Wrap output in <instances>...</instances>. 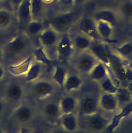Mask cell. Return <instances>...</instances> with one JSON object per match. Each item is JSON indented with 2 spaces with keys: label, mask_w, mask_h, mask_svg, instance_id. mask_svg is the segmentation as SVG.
Listing matches in <instances>:
<instances>
[{
  "label": "cell",
  "mask_w": 132,
  "mask_h": 133,
  "mask_svg": "<svg viewBox=\"0 0 132 133\" xmlns=\"http://www.w3.org/2000/svg\"><path fill=\"white\" fill-rule=\"evenodd\" d=\"M35 49L33 38L24 32L18 34L3 45L4 59L12 60L26 56Z\"/></svg>",
  "instance_id": "1"
},
{
  "label": "cell",
  "mask_w": 132,
  "mask_h": 133,
  "mask_svg": "<svg viewBox=\"0 0 132 133\" xmlns=\"http://www.w3.org/2000/svg\"><path fill=\"white\" fill-rule=\"evenodd\" d=\"M76 17V12L71 10L60 12L51 18L49 26L60 34L66 33L73 25Z\"/></svg>",
  "instance_id": "2"
},
{
  "label": "cell",
  "mask_w": 132,
  "mask_h": 133,
  "mask_svg": "<svg viewBox=\"0 0 132 133\" xmlns=\"http://www.w3.org/2000/svg\"><path fill=\"white\" fill-rule=\"evenodd\" d=\"M74 47L71 36L68 32L61 34L56 48V57L57 60L67 63L73 55Z\"/></svg>",
  "instance_id": "3"
},
{
  "label": "cell",
  "mask_w": 132,
  "mask_h": 133,
  "mask_svg": "<svg viewBox=\"0 0 132 133\" xmlns=\"http://www.w3.org/2000/svg\"><path fill=\"white\" fill-rule=\"evenodd\" d=\"M60 36L61 34L48 26L45 28L38 36L40 46L43 48L49 57L51 51H54L56 54V48Z\"/></svg>",
  "instance_id": "4"
},
{
  "label": "cell",
  "mask_w": 132,
  "mask_h": 133,
  "mask_svg": "<svg viewBox=\"0 0 132 133\" xmlns=\"http://www.w3.org/2000/svg\"><path fill=\"white\" fill-rule=\"evenodd\" d=\"M77 29L80 32L92 38L93 41H101L97 31L96 22L91 17L84 16L78 22Z\"/></svg>",
  "instance_id": "5"
},
{
  "label": "cell",
  "mask_w": 132,
  "mask_h": 133,
  "mask_svg": "<svg viewBox=\"0 0 132 133\" xmlns=\"http://www.w3.org/2000/svg\"><path fill=\"white\" fill-rule=\"evenodd\" d=\"M99 61L89 50L81 51L77 59V66L82 73L89 74Z\"/></svg>",
  "instance_id": "6"
},
{
  "label": "cell",
  "mask_w": 132,
  "mask_h": 133,
  "mask_svg": "<svg viewBox=\"0 0 132 133\" xmlns=\"http://www.w3.org/2000/svg\"><path fill=\"white\" fill-rule=\"evenodd\" d=\"M89 50L96 58L99 62H102L107 66L111 65V53L109 49L98 41H94Z\"/></svg>",
  "instance_id": "7"
},
{
  "label": "cell",
  "mask_w": 132,
  "mask_h": 133,
  "mask_svg": "<svg viewBox=\"0 0 132 133\" xmlns=\"http://www.w3.org/2000/svg\"><path fill=\"white\" fill-rule=\"evenodd\" d=\"M32 89L34 96L39 99L45 98L51 95L54 91L53 84L48 81L41 79L34 82Z\"/></svg>",
  "instance_id": "8"
},
{
  "label": "cell",
  "mask_w": 132,
  "mask_h": 133,
  "mask_svg": "<svg viewBox=\"0 0 132 133\" xmlns=\"http://www.w3.org/2000/svg\"><path fill=\"white\" fill-rule=\"evenodd\" d=\"M17 23L25 28L32 20L30 10V0H23L15 12Z\"/></svg>",
  "instance_id": "9"
},
{
  "label": "cell",
  "mask_w": 132,
  "mask_h": 133,
  "mask_svg": "<svg viewBox=\"0 0 132 133\" xmlns=\"http://www.w3.org/2000/svg\"><path fill=\"white\" fill-rule=\"evenodd\" d=\"M17 23L15 12L5 7H0V32L7 31Z\"/></svg>",
  "instance_id": "10"
},
{
  "label": "cell",
  "mask_w": 132,
  "mask_h": 133,
  "mask_svg": "<svg viewBox=\"0 0 132 133\" xmlns=\"http://www.w3.org/2000/svg\"><path fill=\"white\" fill-rule=\"evenodd\" d=\"M132 113V101L125 104L122 110L117 114H115L105 129L107 133H112L114 130L119 126L122 119L127 117Z\"/></svg>",
  "instance_id": "11"
},
{
  "label": "cell",
  "mask_w": 132,
  "mask_h": 133,
  "mask_svg": "<svg viewBox=\"0 0 132 133\" xmlns=\"http://www.w3.org/2000/svg\"><path fill=\"white\" fill-rule=\"evenodd\" d=\"M86 124L88 127L95 131H100L106 129L111 118H108L98 112L87 116Z\"/></svg>",
  "instance_id": "12"
},
{
  "label": "cell",
  "mask_w": 132,
  "mask_h": 133,
  "mask_svg": "<svg viewBox=\"0 0 132 133\" xmlns=\"http://www.w3.org/2000/svg\"><path fill=\"white\" fill-rule=\"evenodd\" d=\"M92 17L97 21H102L108 23L113 27L116 25L118 21L116 14L108 8H102L95 11Z\"/></svg>",
  "instance_id": "13"
},
{
  "label": "cell",
  "mask_w": 132,
  "mask_h": 133,
  "mask_svg": "<svg viewBox=\"0 0 132 133\" xmlns=\"http://www.w3.org/2000/svg\"><path fill=\"white\" fill-rule=\"evenodd\" d=\"M23 87L18 82H11L5 88V97L10 101L18 102L20 101L23 98Z\"/></svg>",
  "instance_id": "14"
},
{
  "label": "cell",
  "mask_w": 132,
  "mask_h": 133,
  "mask_svg": "<svg viewBox=\"0 0 132 133\" xmlns=\"http://www.w3.org/2000/svg\"><path fill=\"white\" fill-rule=\"evenodd\" d=\"M33 57L30 56L18 63L11 64L8 66L7 69L10 74L15 76L25 75L33 62Z\"/></svg>",
  "instance_id": "15"
},
{
  "label": "cell",
  "mask_w": 132,
  "mask_h": 133,
  "mask_svg": "<svg viewBox=\"0 0 132 133\" xmlns=\"http://www.w3.org/2000/svg\"><path fill=\"white\" fill-rule=\"evenodd\" d=\"M13 116L14 119L19 123H27L30 122L33 117V109L28 104H20L14 110Z\"/></svg>",
  "instance_id": "16"
},
{
  "label": "cell",
  "mask_w": 132,
  "mask_h": 133,
  "mask_svg": "<svg viewBox=\"0 0 132 133\" xmlns=\"http://www.w3.org/2000/svg\"><path fill=\"white\" fill-rule=\"evenodd\" d=\"M99 107L107 112H113L118 108V101L115 95L104 92L99 97Z\"/></svg>",
  "instance_id": "17"
},
{
  "label": "cell",
  "mask_w": 132,
  "mask_h": 133,
  "mask_svg": "<svg viewBox=\"0 0 132 133\" xmlns=\"http://www.w3.org/2000/svg\"><path fill=\"white\" fill-rule=\"evenodd\" d=\"M98 101L96 99L92 97H87L81 102L80 112L83 115L87 116L98 112Z\"/></svg>",
  "instance_id": "18"
},
{
  "label": "cell",
  "mask_w": 132,
  "mask_h": 133,
  "mask_svg": "<svg viewBox=\"0 0 132 133\" xmlns=\"http://www.w3.org/2000/svg\"><path fill=\"white\" fill-rule=\"evenodd\" d=\"M71 39L74 48L80 51L89 50L94 41L90 37L79 32Z\"/></svg>",
  "instance_id": "19"
},
{
  "label": "cell",
  "mask_w": 132,
  "mask_h": 133,
  "mask_svg": "<svg viewBox=\"0 0 132 133\" xmlns=\"http://www.w3.org/2000/svg\"><path fill=\"white\" fill-rule=\"evenodd\" d=\"M113 28L108 23L102 21L96 22L97 33L101 41L110 42L112 40L113 35Z\"/></svg>",
  "instance_id": "20"
},
{
  "label": "cell",
  "mask_w": 132,
  "mask_h": 133,
  "mask_svg": "<svg viewBox=\"0 0 132 133\" xmlns=\"http://www.w3.org/2000/svg\"><path fill=\"white\" fill-rule=\"evenodd\" d=\"M58 104L61 114L64 115L73 113L77 107V102L74 97L67 96L60 100Z\"/></svg>",
  "instance_id": "21"
},
{
  "label": "cell",
  "mask_w": 132,
  "mask_h": 133,
  "mask_svg": "<svg viewBox=\"0 0 132 133\" xmlns=\"http://www.w3.org/2000/svg\"><path fill=\"white\" fill-rule=\"evenodd\" d=\"M45 5L42 0H30V10L32 20L42 21L45 12Z\"/></svg>",
  "instance_id": "22"
},
{
  "label": "cell",
  "mask_w": 132,
  "mask_h": 133,
  "mask_svg": "<svg viewBox=\"0 0 132 133\" xmlns=\"http://www.w3.org/2000/svg\"><path fill=\"white\" fill-rule=\"evenodd\" d=\"M45 28L44 24L41 20H32L25 28L24 32L30 37L38 36Z\"/></svg>",
  "instance_id": "23"
},
{
  "label": "cell",
  "mask_w": 132,
  "mask_h": 133,
  "mask_svg": "<svg viewBox=\"0 0 132 133\" xmlns=\"http://www.w3.org/2000/svg\"><path fill=\"white\" fill-rule=\"evenodd\" d=\"M82 85V80L78 75L69 74L67 75L63 87L67 92H70L78 90Z\"/></svg>",
  "instance_id": "24"
},
{
  "label": "cell",
  "mask_w": 132,
  "mask_h": 133,
  "mask_svg": "<svg viewBox=\"0 0 132 133\" xmlns=\"http://www.w3.org/2000/svg\"><path fill=\"white\" fill-rule=\"evenodd\" d=\"M43 113L50 120L57 119L61 114L58 103L52 102L46 104L43 108Z\"/></svg>",
  "instance_id": "25"
},
{
  "label": "cell",
  "mask_w": 132,
  "mask_h": 133,
  "mask_svg": "<svg viewBox=\"0 0 132 133\" xmlns=\"http://www.w3.org/2000/svg\"><path fill=\"white\" fill-rule=\"evenodd\" d=\"M89 74L93 81L101 82L108 76L107 66L102 62H98L94 66Z\"/></svg>",
  "instance_id": "26"
},
{
  "label": "cell",
  "mask_w": 132,
  "mask_h": 133,
  "mask_svg": "<svg viewBox=\"0 0 132 133\" xmlns=\"http://www.w3.org/2000/svg\"><path fill=\"white\" fill-rule=\"evenodd\" d=\"M62 128L68 132L75 131L78 127V121L74 113L63 115L61 119Z\"/></svg>",
  "instance_id": "27"
},
{
  "label": "cell",
  "mask_w": 132,
  "mask_h": 133,
  "mask_svg": "<svg viewBox=\"0 0 132 133\" xmlns=\"http://www.w3.org/2000/svg\"><path fill=\"white\" fill-rule=\"evenodd\" d=\"M42 64L36 61L32 62L29 70L25 74V81L27 82L36 81L42 72Z\"/></svg>",
  "instance_id": "28"
},
{
  "label": "cell",
  "mask_w": 132,
  "mask_h": 133,
  "mask_svg": "<svg viewBox=\"0 0 132 133\" xmlns=\"http://www.w3.org/2000/svg\"><path fill=\"white\" fill-rule=\"evenodd\" d=\"M33 54L34 60L42 64L48 65H50L52 62V59L48 56L45 50L40 46L35 48Z\"/></svg>",
  "instance_id": "29"
},
{
  "label": "cell",
  "mask_w": 132,
  "mask_h": 133,
  "mask_svg": "<svg viewBox=\"0 0 132 133\" xmlns=\"http://www.w3.org/2000/svg\"><path fill=\"white\" fill-rule=\"evenodd\" d=\"M121 17L125 19H132V0H124L120 4L118 8Z\"/></svg>",
  "instance_id": "30"
},
{
  "label": "cell",
  "mask_w": 132,
  "mask_h": 133,
  "mask_svg": "<svg viewBox=\"0 0 132 133\" xmlns=\"http://www.w3.org/2000/svg\"><path fill=\"white\" fill-rule=\"evenodd\" d=\"M67 75L66 72L64 68L57 66L54 69L52 78L58 86L63 87Z\"/></svg>",
  "instance_id": "31"
},
{
  "label": "cell",
  "mask_w": 132,
  "mask_h": 133,
  "mask_svg": "<svg viewBox=\"0 0 132 133\" xmlns=\"http://www.w3.org/2000/svg\"><path fill=\"white\" fill-rule=\"evenodd\" d=\"M100 87L104 92L114 95L116 94L119 88L108 76L100 82Z\"/></svg>",
  "instance_id": "32"
},
{
  "label": "cell",
  "mask_w": 132,
  "mask_h": 133,
  "mask_svg": "<svg viewBox=\"0 0 132 133\" xmlns=\"http://www.w3.org/2000/svg\"><path fill=\"white\" fill-rule=\"evenodd\" d=\"M115 95L119 104L122 103L126 104L131 101V92L127 88H119Z\"/></svg>",
  "instance_id": "33"
},
{
  "label": "cell",
  "mask_w": 132,
  "mask_h": 133,
  "mask_svg": "<svg viewBox=\"0 0 132 133\" xmlns=\"http://www.w3.org/2000/svg\"><path fill=\"white\" fill-rule=\"evenodd\" d=\"M114 50L118 55L126 57L132 54V42H126L114 48Z\"/></svg>",
  "instance_id": "34"
},
{
  "label": "cell",
  "mask_w": 132,
  "mask_h": 133,
  "mask_svg": "<svg viewBox=\"0 0 132 133\" xmlns=\"http://www.w3.org/2000/svg\"><path fill=\"white\" fill-rule=\"evenodd\" d=\"M56 3L61 8L64 9L63 11L71 10L75 5L74 0H58Z\"/></svg>",
  "instance_id": "35"
},
{
  "label": "cell",
  "mask_w": 132,
  "mask_h": 133,
  "mask_svg": "<svg viewBox=\"0 0 132 133\" xmlns=\"http://www.w3.org/2000/svg\"><path fill=\"white\" fill-rule=\"evenodd\" d=\"M23 1V0H8V3L11 9L14 12H16Z\"/></svg>",
  "instance_id": "36"
},
{
  "label": "cell",
  "mask_w": 132,
  "mask_h": 133,
  "mask_svg": "<svg viewBox=\"0 0 132 133\" xmlns=\"http://www.w3.org/2000/svg\"><path fill=\"white\" fill-rule=\"evenodd\" d=\"M124 76L128 82L132 81V69L131 68L126 66L124 68Z\"/></svg>",
  "instance_id": "37"
},
{
  "label": "cell",
  "mask_w": 132,
  "mask_h": 133,
  "mask_svg": "<svg viewBox=\"0 0 132 133\" xmlns=\"http://www.w3.org/2000/svg\"><path fill=\"white\" fill-rule=\"evenodd\" d=\"M50 133H69V132L65 130L63 128H56L53 130Z\"/></svg>",
  "instance_id": "38"
},
{
  "label": "cell",
  "mask_w": 132,
  "mask_h": 133,
  "mask_svg": "<svg viewBox=\"0 0 132 133\" xmlns=\"http://www.w3.org/2000/svg\"><path fill=\"white\" fill-rule=\"evenodd\" d=\"M5 74V71L4 66L0 63V81L4 78Z\"/></svg>",
  "instance_id": "39"
},
{
  "label": "cell",
  "mask_w": 132,
  "mask_h": 133,
  "mask_svg": "<svg viewBox=\"0 0 132 133\" xmlns=\"http://www.w3.org/2000/svg\"><path fill=\"white\" fill-rule=\"evenodd\" d=\"M19 133H31V131L26 127H22Z\"/></svg>",
  "instance_id": "40"
},
{
  "label": "cell",
  "mask_w": 132,
  "mask_h": 133,
  "mask_svg": "<svg viewBox=\"0 0 132 133\" xmlns=\"http://www.w3.org/2000/svg\"><path fill=\"white\" fill-rule=\"evenodd\" d=\"M87 0H74L75 5H81L85 3Z\"/></svg>",
  "instance_id": "41"
},
{
  "label": "cell",
  "mask_w": 132,
  "mask_h": 133,
  "mask_svg": "<svg viewBox=\"0 0 132 133\" xmlns=\"http://www.w3.org/2000/svg\"><path fill=\"white\" fill-rule=\"evenodd\" d=\"M4 59V53L3 49V46L0 45V63Z\"/></svg>",
  "instance_id": "42"
},
{
  "label": "cell",
  "mask_w": 132,
  "mask_h": 133,
  "mask_svg": "<svg viewBox=\"0 0 132 133\" xmlns=\"http://www.w3.org/2000/svg\"><path fill=\"white\" fill-rule=\"evenodd\" d=\"M4 109V102L0 99V115L2 114L3 112Z\"/></svg>",
  "instance_id": "43"
},
{
  "label": "cell",
  "mask_w": 132,
  "mask_h": 133,
  "mask_svg": "<svg viewBox=\"0 0 132 133\" xmlns=\"http://www.w3.org/2000/svg\"><path fill=\"white\" fill-rule=\"evenodd\" d=\"M127 88L131 92H132V81L130 82H129Z\"/></svg>",
  "instance_id": "44"
},
{
  "label": "cell",
  "mask_w": 132,
  "mask_h": 133,
  "mask_svg": "<svg viewBox=\"0 0 132 133\" xmlns=\"http://www.w3.org/2000/svg\"><path fill=\"white\" fill-rule=\"evenodd\" d=\"M43 2L45 3V4H51L52 3L54 2V0H42Z\"/></svg>",
  "instance_id": "45"
},
{
  "label": "cell",
  "mask_w": 132,
  "mask_h": 133,
  "mask_svg": "<svg viewBox=\"0 0 132 133\" xmlns=\"http://www.w3.org/2000/svg\"><path fill=\"white\" fill-rule=\"evenodd\" d=\"M0 133H5V131L4 130V129L3 128V127L1 126V125H0Z\"/></svg>",
  "instance_id": "46"
},
{
  "label": "cell",
  "mask_w": 132,
  "mask_h": 133,
  "mask_svg": "<svg viewBox=\"0 0 132 133\" xmlns=\"http://www.w3.org/2000/svg\"><path fill=\"white\" fill-rule=\"evenodd\" d=\"M57 1H58V0H54V2H56H56H57Z\"/></svg>",
  "instance_id": "47"
},
{
  "label": "cell",
  "mask_w": 132,
  "mask_h": 133,
  "mask_svg": "<svg viewBox=\"0 0 132 133\" xmlns=\"http://www.w3.org/2000/svg\"><path fill=\"white\" fill-rule=\"evenodd\" d=\"M4 1V0H0V2H2V1Z\"/></svg>",
  "instance_id": "48"
}]
</instances>
